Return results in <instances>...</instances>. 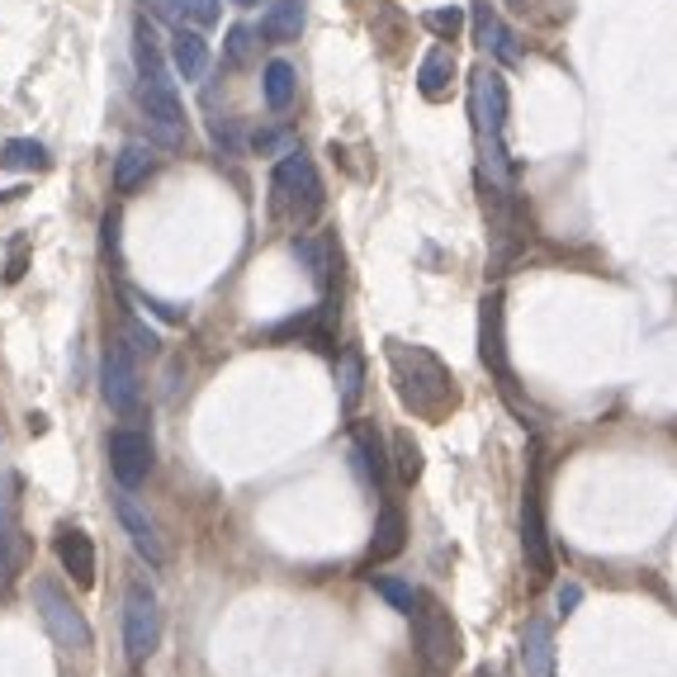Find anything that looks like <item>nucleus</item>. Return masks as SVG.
<instances>
[{
	"instance_id": "nucleus-1",
	"label": "nucleus",
	"mask_w": 677,
	"mask_h": 677,
	"mask_svg": "<svg viewBox=\"0 0 677 677\" xmlns=\"http://www.w3.org/2000/svg\"><path fill=\"white\" fill-rule=\"evenodd\" d=\"M384 356H389V374H393V389H398L403 407H413L417 417L440 422L455 403H460V389H455L450 365L436 351H427V346L389 337Z\"/></svg>"
},
{
	"instance_id": "nucleus-2",
	"label": "nucleus",
	"mask_w": 677,
	"mask_h": 677,
	"mask_svg": "<svg viewBox=\"0 0 677 677\" xmlns=\"http://www.w3.org/2000/svg\"><path fill=\"white\" fill-rule=\"evenodd\" d=\"M133 57H138V72H143L138 100H143V114L152 123V133L162 138L166 148H181L185 143V105L176 96V81H171L162 53H156V39H152L148 20L133 24Z\"/></svg>"
},
{
	"instance_id": "nucleus-3",
	"label": "nucleus",
	"mask_w": 677,
	"mask_h": 677,
	"mask_svg": "<svg viewBox=\"0 0 677 677\" xmlns=\"http://www.w3.org/2000/svg\"><path fill=\"white\" fill-rule=\"evenodd\" d=\"M271 209L275 218H285L294 228H308L323 214V181L313 156L304 152H285L271 171Z\"/></svg>"
},
{
	"instance_id": "nucleus-4",
	"label": "nucleus",
	"mask_w": 677,
	"mask_h": 677,
	"mask_svg": "<svg viewBox=\"0 0 677 677\" xmlns=\"http://www.w3.org/2000/svg\"><path fill=\"white\" fill-rule=\"evenodd\" d=\"M34 607H39L43 625H48V635L62 644V649L86 654L90 644H96V630H90V621L81 616V607H76L72 597L62 592V582L39 578V582H34Z\"/></svg>"
},
{
	"instance_id": "nucleus-5",
	"label": "nucleus",
	"mask_w": 677,
	"mask_h": 677,
	"mask_svg": "<svg viewBox=\"0 0 677 677\" xmlns=\"http://www.w3.org/2000/svg\"><path fill=\"white\" fill-rule=\"evenodd\" d=\"M156 644H162V602H156V592L138 578V582H129V592H123V649H129L133 664H143L148 654H156Z\"/></svg>"
},
{
	"instance_id": "nucleus-6",
	"label": "nucleus",
	"mask_w": 677,
	"mask_h": 677,
	"mask_svg": "<svg viewBox=\"0 0 677 677\" xmlns=\"http://www.w3.org/2000/svg\"><path fill=\"white\" fill-rule=\"evenodd\" d=\"M413 635H417V649L432 668H450L460 658V630H455L450 611L436 602V597L422 592L417 597V611H413Z\"/></svg>"
},
{
	"instance_id": "nucleus-7",
	"label": "nucleus",
	"mask_w": 677,
	"mask_h": 677,
	"mask_svg": "<svg viewBox=\"0 0 677 677\" xmlns=\"http://www.w3.org/2000/svg\"><path fill=\"white\" fill-rule=\"evenodd\" d=\"M100 393L119 417H138L143 413V380L133 365V346L109 341L105 346V365H100Z\"/></svg>"
},
{
	"instance_id": "nucleus-8",
	"label": "nucleus",
	"mask_w": 677,
	"mask_h": 677,
	"mask_svg": "<svg viewBox=\"0 0 677 677\" xmlns=\"http://www.w3.org/2000/svg\"><path fill=\"white\" fill-rule=\"evenodd\" d=\"M479 308H483V313H479V356H483V365L493 370L498 389L516 403V393H512L516 380H512V365H507V332H502V294L493 290Z\"/></svg>"
},
{
	"instance_id": "nucleus-9",
	"label": "nucleus",
	"mask_w": 677,
	"mask_h": 677,
	"mask_svg": "<svg viewBox=\"0 0 677 677\" xmlns=\"http://www.w3.org/2000/svg\"><path fill=\"white\" fill-rule=\"evenodd\" d=\"M156 465V450H152V436L138 432V427H119L114 436H109V469H114L119 488H138L148 483Z\"/></svg>"
},
{
	"instance_id": "nucleus-10",
	"label": "nucleus",
	"mask_w": 677,
	"mask_h": 677,
	"mask_svg": "<svg viewBox=\"0 0 677 677\" xmlns=\"http://www.w3.org/2000/svg\"><path fill=\"white\" fill-rule=\"evenodd\" d=\"M114 512H119V526L133 540V549L148 559V569H162L166 564V540H162V531H156V522L148 516V507L133 498V488H123V493L114 498Z\"/></svg>"
},
{
	"instance_id": "nucleus-11",
	"label": "nucleus",
	"mask_w": 677,
	"mask_h": 677,
	"mask_svg": "<svg viewBox=\"0 0 677 677\" xmlns=\"http://www.w3.org/2000/svg\"><path fill=\"white\" fill-rule=\"evenodd\" d=\"M522 549L531 559V569L549 578L555 574V549H549V531H545V507H540V474H531L526 498H522Z\"/></svg>"
},
{
	"instance_id": "nucleus-12",
	"label": "nucleus",
	"mask_w": 677,
	"mask_h": 677,
	"mask_svg": "<svg viewBox=\"0 0 677 677\" xmlns=\"http://www.w3.org/2000/svg\"><path fill=\"white\" fill-rule=\"evenodd\" d=\"M57 564L76 588H96V545L81 526H57Z\"/></svg>"
},
{
	"instance_id": "nucleus-13",
	"label": "nucleus",
	"mask_w": 677,
	"mask_h": 677,
	"mask_svg": "<svg viewBox=\"0 0 677 677\" xmlns=\"http://www.w3.org/2000/svg\"><path fill=\"white\" fill-rule=\"evenodd\" d=\"M403 545H407V516H403V507H398V502H393V498H384L380 516H374L370 564H389V559H398V555H403Z\"/></svg>"
},
{
	"instance_id": "nucleus-14",
	"label": "nucleus",
	"mask_w": 677,
	"mask_h": 677,
	"mask_svg": "<svg viewBox=\"0 0 677 677\" xmlns=\"http://www.w3.org/2000/svg\"><path fill=\"white\" fill-rule=\"evenodd\" d=\"M474 39H479V48L493 53L502 67H512V62H522V48H516V34L507 24L498 20L493 10H488V0H474Z\"/></svg>"
},
{
	"instance_id": "nucleus-15",
	"label": "nucleus",
	"mask_w": 677,
	"mask_h": 677,
	"mask_svg": "<svg viewBox=\"0 0 677 677\" xmlns=\"http://www.w3.org/2000/svg\"><path fill=\"white\" fill-rule=\"evenodd\" d=\"M522 668H526V677H555V630H549V621H526Z\"/></svg>"
},
{
	"instance_id": "nucleus-16",
	"label": "nucleus",
	"mask_w": 677,
	"mask_h": 677,
	"mask_svg": "<svg viewBox=\"0 0 677 677\" xmlns=\"http://www.w3.org/2000/svg\"><path fill=\"white\" fill-rule=\"evenodd\" d=\"M417 90H422V100H446L450 90H455V53L450 48H432L427 57H422V67H417Z\"/></svg>"
},
{
	"instance_id": "nucleus-17",
	"label": "nucleus",
	"mask_w": 677,
	"mask_h": 677,
	"mask_svg": "<svg viewBox=\"0 0 677 677\" xmlns=\"http://www.w3.org/2000/svg\"><path fill=\"white\" fill-rule=\"evenodd\" d=\"M171 62H176V72L185 81H199L204 72H209V43H204L195 29H176V39H171Z\"/></svg>"
},
{
	"instance_id": "nucleus-18",
	"label": "nucleus",
	"mask_w": 677,
	"mask_h": 677,
	"mask_svg": "<svg viewBox=\"0 0 677 677\" xmlns=\"http://www.w3.org/2000/svg\"><path fill=\"white\" fill-rule=\"evenodd\" d=\"M298 34H304V0H275V6L261 14V39L294 43Z\"/></svg>"
},
{
	"instance_id": "nucleus-19",
	"label": "nucleus",
	"mask_w": 677,
	"mask_h": 677,
	"mask_svg": "<svg viewBox=\"0 0 677 677\" xmlns=\"http://www.w3.org/2000/svg\"><path fill=\"white\" fill-rule=\"evenodd\" d=\"M152 171H156V152L143 148V143H129V148L119 152V162H114V190H119V195L138 190V185H143Z\"/></svg>"
},
{
	"instance_id": "nucleus-20",
	"label": "nucleus",
	"mask_w": 677,
	"mask_h": 677,
	"mask_svg": "<svg viewBox=\"0 0 677 677\" xmlns=\"http://www.w3.org/2000/svg\"><path fill=\"white\" fill-rule=\"evenodd\" d=\"M290 247H294V256L304 261V271L313 275V285H327V280H332V242L327 238H318V232H298Z\"/></svg>"
},
{
	"instance_id": "nucleus-21",
	"label": "nucleus",
	"mask_w": 677,
	"mask_h": 677,
	"mask_svg": "<svg viewBox=\"0 0 677 677\" xmlns=\"http://www.w3.org/2000/svg\"><path fill=\"white\" fill-rule=\"evenodd\" d=\"M261 90H265V105H271L275 114H285V109L294 105V90H298V81H294V67H290L285 57L265 62V72H261Z\"/></svg>"
},
{
	"instance_id": "nucleus-22",
	"label": "nucleus",
	"mask_w": 677,
	"mask_h": 677,
	"mask_svg": "<svg viewBox=\"0 0 677 677\" xmlns=\"http://www.w3.org/2000/svg\"><path fill=\"white\" fill-rule=\"evenodd\" d=\"M356 460H360V469H365V479L374 488H384L389 455H384V440H380V432H374V427H356Z\"/></svg>"
},
{
	"instance_id": "nucleus-23",
	"label": "nucleus",
	"mask_w": 677,
	"mask_h": 677,
	"mask_svg": "<svg viewBox=\"0 0 677 677\" xmlns=\"http://www.w3.org/2000/svg\"><path fill=\"white\" fill-rule=\"evenodd\" d=\"M0 166L6 171H48L53 156L43 143H34V138H10V143H0Z\"/></svg>"
},
{
	"instance_id": "nucleus-24",
	"label": "nucleus",
	"mask_w": 677,
	"mask_h": 677,
	"mask_svg": "<svg viewBox=\"0 0 677 677\" xmlns=\"http://www.w3.org/2000/svg\"><path fill=\"white\" fill-rule=\"evenodd\" d=\"M341 407L346 413H356V403H360V389H365V360H360V351H351L346 346L341 351Z\"/></svg>"
},
{
	"instance_id": "nucleus-25",
	"label": "nucleus",
	"mask_w": 677,
	"mask_h": 677,
	"mask_svg": "<svg viewBox=\"0 0 677 677\" xmlns=\"http://www.w3.org/2000/svg\"><path fill=\"white\" fill-rule=\"evenodd\" d=\"M24 555H29V545H24V535H20V526L10 522H0V578H14L24 569Z\"/></svg>"
},
{
	"instance_id": "nucleus-26",
	"label": "nucleus",
	"mask_w": 677,
	"mask_h": 677,
	"mask_svg": "<svg viewBox=\"0 0 677 677\" xmlns=\"http://www.w3.org/2000/svg\"><path fill=\"white\" fill-rule=\"evenodd\" d=\"M393 469H398L403 483L422 479V446L413 440V432H393Z\"/></svg>"
},
{
	"instance_id": "nucleus-27",
	"label": "nucleus",
	"mask_w": 677,
	"mask_h": 677,
	"mask_svg": "<svg viewBox=\"0 0 677 677\" xmlns=\"http://www.w3.org/2000/svg\"><path fill=\"white\" fill-rule=\"evenodd\" d=\"M218 0H171V20L190 24V29H214L218 24Z\"/></svg>"
},
{
	"instance_id": "nucleus-28",
	"label": "nucleus",
	"mask_w": 677,
	"mask_h": 677,
	"mask_svg": "<svg viewBox=\"0 0 677 677\" xmlns=\"http://www.w3.org/2000/svg\"><path fill=\"white\" fill-rule=\"evenodd\" d=\"M370 578H374V574H370ZM374 592H380L393 611H403V616H413V611H417V597H422V592L413 588V582H403V578H384V574L374 578Z\"/></svg>"
},
{
	"instance_id": "nucleus-29",
	"label": "nucleus",
	"mask_w": 677,
	"mask_h": 677,
	"mask_svg": "<svg viewBox=\"0 0 677 677\" xmlns=\"http://www.w3.org/2000/svg\"><path fill=\"white\" fill-rule=\"evenodd\" d=\"M256 39H261V29H247V24H232V29H228L223 53H228L232 67H247V62L256 57Z\"/></svg>"
},
{
	"instance_id": "nucleus-30",
	"label": "nucleus",
	"mask_w": 677,
	"mask_h": 677,
	"mask_svg": "<svg viewBox=\"0 0 677 677\" xmlns=\"http://www.w3.org/2000/svg\"><path fill=\"white\" fill-rule=\"evenodd\" d=\"M422 24H427L436 39H446V43H450V39L465 29V6H436V10L422 14Z\"/></svg>"
},
{
	"instance_id": "nucleus-31",
	"label": "nucleus",
	"mask_w": 677,
	"mask_h": 677,
	"mask_svg": "<svg viewBox=\"0 0 677 677\" xmlns=\"http://www.w3.org/2000/svg\"><path fill=\"white\" fill-rule=\"evenodd\" d=\"M123 337L133 341V351H138V356H156V351H162V337H156L152 327H143L138 318H129V323H123Z\"/></svg>"
},
{
	"instance_id": "nucleus-32",
	"label": "nucleus",
	"mask_w": 677,
	"mask_h": 677,
	"mask_svg": "<svg viewBox=\"0 0 677 677\" xmlns=\"http://www.w3.org/2000/svg\"><path fill=\"white\" fill-rule=\"evenodd\" d=\"M214 143H218V148H223L228 156H232V152H238V133H232V123H223V119H214Z\"/></svg>"
},
{
	"instance_id": "nucleus-33",
	"label": "nucleus",
	"mask_w": 677,
	"mask_h": 677,
	"mask_svg": "<svg viewBox=\"0 0 677 677\" xmlns=\"http://www.w3.org/2000/svg\"><path fill=\"white\" fill-rule=\"evenodd\" d=\"M251 148H256L261 156L275 152V148H290V133H256V138H251Z\"/></svg>"
},
{
	"instance_id": "nucleus-34",
	"label": "nucleus",
	"mask_w": 677,
	"mask_h": 677,
	"mask_svg": "<svg viewBox=\"0 0 677 677\" xmlns=\"http://www.w3.org/2000/svg\"><path fill=\"white\" fill-rule=\"evenodd\" d=\"M100 232H105V251L119 261V214H105V228Z\"/></svg>"
},
{
	"instance_id": "nucleus-35",
	"label": "nucleus",
	"mask_w": 677,
	"mask_h": 677,
	"mask_svg": "<svg viewBox=\"0 0 677 677\" xmlns=\"http://www.w3.org/2000/svg\"><path fill=\"white\" fill-rule=\"evenodd\" d=\"M582 602V588H578V582H569V588H559V611H564V616H569V611Z\"/></svg>"
},
{
	"instance_id": "nucleus-36",
	"label": "nucleus",
	"mask_w": 677,
	"mask_h": 677,
	"mask_svg": "<svg viewBox=\"0 0 677 677\" xmlns=\"http://www.w3.org/2000/svg\"><path fill=\"white\" fill-rule=\"evenodd\" d=\"M474 677H502V673H498V668H479Z\"/></svg>"
},
{
	"instance_id": "nucleus-37",
	"label": "nucleus",
	"mask_w": 677,
	"mask_h": 677,
	"mask_svg": "<svg viewBox=\"0 0 677 677\" xmlns=\"http://www.w3.org/2000/svg\"><path fill=\"white\" fill-rule=\"evenodd\" d=\"M232 6H242V10H251V6H261V0H232Z\"/></svg>"
}]
</instances>
